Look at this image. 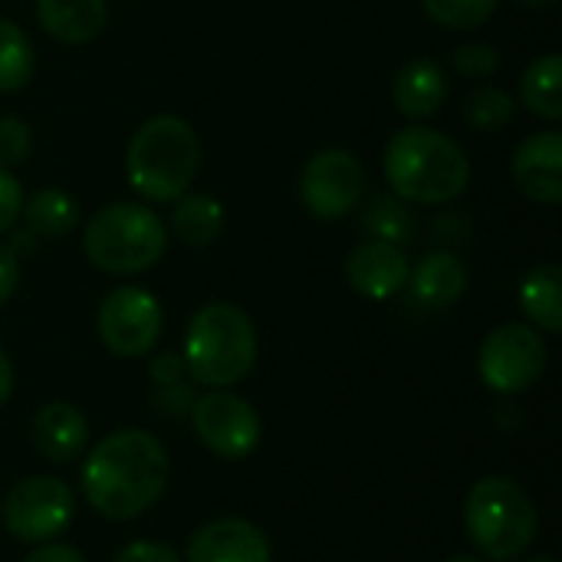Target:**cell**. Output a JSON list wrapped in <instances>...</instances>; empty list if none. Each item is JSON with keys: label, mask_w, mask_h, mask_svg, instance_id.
Listing matches in <instances>:
<instances>
[{"label": "cell", "mask_w": 562, "mask_h": 562, "mask_svg": "<svg viewBox=\"0 0 562 562\" xmlns=\"http://www.w3.org/2000/svg\"><path fill=\"white\" fill-rule=\"evenodd\" d=\"M82 497L105 520H135L168 487V451L142 428H119L92 445L79 471Z\"/></svg>", "instance_id": "obj_1"}, {"label": "cell", "mask_w": 562, "mask_h": 562, "mask_svg": "<svg viewBox=\"0 0 562 562\" xmlns=\"http://www.w3.org/2000/svg\"><path fill=\"white\" fill-rule=\"evenodd\" d=\"M385 181L405 204H451L471 184L468 151L445 132L408 125L385 145Z\"/></svg>", "instance_id": "obj_2"}, {"label": "cell", "mask_w": 562, "mask_h": 562, "mask_svg": "<svg viewBox=\"0 0 562 562\" xmlns=\"http://www.w3.org/2000/svg\"><path fill=\"white\" fill-rule=\"evenodd\" d=\"M201 171L198 132L181 115H151L135 128L125 148V178L151 204L181 198Z\"/></svg>", "instance_id": "obj_3"}, {"label": "cell", "mask_w": 562, "mask_h": 562, "mask_svg": "<svg viewBox=\"0 0 562 562\" xmlns=\"http://www.w3.org/2000/svg\"><path fill=\"white\" fill-rule=\"evenodd\" d=\"M184 372L207 389H231L257 362L254 319L234 303H204L184 333Z\"/></svg>", "instance_id": "obj_4"}, {"label": "cell", "mask_w": 562, "mask_h": 562, "mask_svg": "<svg viewBox=\"0 0 562 562\" xmlns=\"http://www.w3.org/2000/svg\"><path fill=\"white\" fill-rule=\"evenodd\" d=\"M464 527L484 560L510 562L533 547L540 514L533 497L514 477L491 474L468 491Z\"/></svg>", "instance_id": "obj_5"}, {"label": "cell", "mask_w": 562, "mask_h": 562, "mask_svg": "<svg viewBox=\"0 0 562 562\" xmlns=\"http://www.w3.org/2000/svg\"><path fill=\"white\" fill-rule=\"evenodd\" d=\"M165 221L151 207L135 201H115L99 207L82 231V250L89 263L115 277L151 270L165 257Z\"/></svg>", "instance_id": "obj_6"}, {"label": "cell", "mask_w": 562, "mask_h": 562, "mask_svg": "<svg viewBox=\"0 0 562 562\" xmlns=\"http://www.w3.org/2000/svg\"><path fill=\"white\" fill-rule=\"evenodd\" d=\"M547 339L527 323H504L491 329L477 352V375L497 395H520L547 372Z\"/></svg>", "instance_id": "obj_7"}, {"label": "cell", "mask_w": 562, "mask_h": 562, "mask_svg": "<svg viewBox=\"0 0 562 562\" xmlns=\"http://www.w3.org/2000/svg\"><path fill=\"white\" fill-rule=\"evenodd\" d=\"M76 517V497L72 491L49 474L23 477L10 487L3 501V527L20 543L40 547L59 540Z\"/></svg>", "instance_id": "obj_8"}, {"label": "cell", "mask_w": 562, "mask_h": 562, "mask_svg": "<svg viewBox=\"0 0 562 562\" xmlns=\"http://www.w3.org/2000/svg\"><path fill=\"white\" fill-rule=\"evenodd\" d=\"M95 329H99L102 346L112 356L142 359L158 346V339L165 333V310L142 286H115L99 303Z\"/></svg>", "instance_id": "obj_9"}, {"label": "cell", "mask_w": 562, "mask_h": 562, "mask_svg": "<svg viewBox=\"0 0 562 562\" xmlns=\"http://www.w3.org/2000/svg\"><path fill=\"white\" fill-rule=\"evenodd\" d=\"M191 428L198 441L221 461L250 458L263 435L257 408L247 398L224 389H214L191 405Z\"/></svg>", "instance_id": "obj_10"}, {"label": "cell", "mask_w": 562, "mask_h": 562, "mask_svg": "<svg viewBox=\"0 0 562 562\" xmlns=\"http://www.w3.org/2000/svg\"><path fill=\"white\" fill-rule=\"evenodd\" d=\"M366 184V168L352 151L323 148L300 171V201L313 217L339 221L359 207Z\"/></svg>", "instance_id": "obj_11"}, {"label": "cell", "mask_w": 562, "mask_h": 562, "mask_svg": "<svg viewBox=\"0 0 562 562\" xmlns=\"http://www.w3.org/2000/svg\"><path fill=\"white\" fill-rule=\"evenodd\" d=\"M184 562H273V550L257 524L221 517L191 533Z\"/></svg>", "instance_id": "obj_12"}, {"label": "cell", "mask_w": 562, "mask_h": 562, "mask_svg": "<svg viewBox=\"0 0 562 562\" xmlns=\"http://www.w3.org/2000/svg\"><path fill=\"white\" fill-rule=\"evenodd\" d=\"M514 184L524 198L537 204H560L562 201V132L547 128L520 142L510 161Z\"/></svg>", "instance_id": "obj_13"}, {"label": "cell", "mask_w": 562, "mask_h": 562, "mask_svg": "<svg viewBox=\"0 0 562 562\" xmlns=\"http://www.w3.org/2000/svg\"><path fill=\"white\" fill-rule=\"evenodd\" d=\"M408 257L398 244L366 240L346 257V280L366 300H392L408 283Z\"/></svg>", "instance_id": "obj_14"}, {"label": "cell", "mask_w": 562, "mask_h": 562, "mask_svg": "<svg viewBox=\"0 0 562 562\" xmlns=\"http://www.w3.org/2000/svg\"><path fill=\"white\" fill-rule=\"evenodd\" d=\"M89 445V422L69 402H46L33 418V448L49 464H72Z\"/></svg>", "instance_id": "obj_15"}, {"label": "cell", "mask_w": 562, "mask_h": 562, "mask_svg": "<svg viewBox=\"0 0 562 562\" xmlns=\"http://www.w3.org/2000/svg\"><path fill=\"white\" fill-rule=\"evenodd\" d=\"M36 20L63 46H82L105 30V0H36Z\"/></svg>", "instance_id": "obj_16"}, {"label": "cell", "mask_w": 562, "mask_h": 562, "mask_svg": "<svg viewBox=\"0 0 562 562\" xmlns=\"http://www.w3.org/2000/svg\"><path fill=\"white\" fill-rule=\"evenodd\" d=\"M392 99L395 109L405 119H431L445 99H448V79L445 69L435 59H408L398 72H395V86H392Z\"/></svg>", "instance_id": "obj_17"}, {"label": "cell", "mask_w": 562, "mask_h": 562, "mask_svg": "<svg viewBox=\"0 0 562 562\" xmlns=\"http://www.w3.org/2000/svg\"><path fill=\"white\" fill-rule=\"evenodd\" d=\"M408 283H412V293H415L418 303H425V306H451L468 290V270L454 254L435 250V254L422 257V263L408 273Z\"/></svg>", "instance_id": "obj_18"}, {"label": "cell", "mask_w": 562, "mask_h": 562, "mask_svg": "<svg viewBox=\"0 0 562 562\" xmlns=\"http://www.w3.org/2000/svg\"><path fill=\"white\" fill-rule=\"evenodd\" d=\"M224 231V204L204 191H184L171 207V234L188 247H207Z\"/></svg>", "instance_id": "obj_19"}, {"label": "cell", "mask_w": 562, "mask_h": 562, "mask_svg": "<svg viewBox=\"0 0 562 562\" xmlns=\"http://www.w3.org/2000/svg\"><path fill=\"white\" fill-rule=\"evenodd\" d=\"M520 310L550 336L562 333V270L557 263H537L520 283Z\"/></svg>", "instance_id": "obj_20"}, {"label": "cell", "mask_w": 562, "mask_h": 562, "mask_svg": "<svg viewBox=\"0 0 562 562\" xmlns=\"http://www.w3.org/2000/svg\"><path fill=\"white\" fill-rule=\"evenodd\" d=\"M20 217H23L30 237L59 240V237L76 231L79 204L66 191H59V188H40L30 201H23Z\"/></svg>", "instance_id": "obj_21"}, {"label": "cell", "mask_w": 562, "mask_h": 562, "mask_svg": "<svg viewBox=\"0 0 562 562\" xmlns=\"http://www.w3.org/2000/svg\"><path fill=\"white\" fill-rule=\"evenodd\" d=\"M520 99L524 105L547 119V122H560L562 119V59L557 53H543L537 56L524 76H520Z\"/></svg>", "instance_id": "obj_22"}, {"label": "cell", "mask_w": 562, "mask_h": 562, "mask_svg": "<svg viewBox=\"0 0 562 562\" xmlns=\"http://www.w3.org/2000/svg\"><path fill=\"white\" fill-rule=\"evenodd\" d=\"M36 53L30 36L7 16H0V92H16L33 79Z\"/></svg>", "instance_id": "obj_23"}, {"label": "cell", "mask_w": 562, "mask_h": 562, "mask_svg": "<svg viewBox=\"0 0 562 562\" xmlns=\"http://www.w3.org/2000/svg\"><path fill=\"white\" fill-rule=\"evenodd\" d=\"M366 221V231L372 234V240H385V244H408L412 234H415V221L405 207L402 198L395 194H375L362 214Z\"/></svg>", "instance_id": "obj_24"}, {"label": "cell", "mask_w": 562, "mask_h": 562, "mask_svg": "<svg viewBox=\"0 0 562 562\" xmlns=\"http://www.w3.org/2000/svg\"><path fill=\"white\" fill-rule=\"evenodd\" d=\"M461 115L477 132H501L514 119V99L497 86H477L464 95Z\"/></svg>", "instance_id": "obj_25"}, {"label": "cell", "mask_w": 562, "mask_h": 562, "mask_svg": "<svg viewBox=\"0 0 562 562\" xmlns=\"http://www.w3.org/2000/svg\"><path fill=\"white\" fill-rule=\"evenodd\" d=\"M501 0H422V10L448 30H474L484 26L497 13Z\"/></svg>", "instance_id": "obj_26"}, {"label": "cell", "mask_w": 562, "mask_h": 562, "mask_svg": "<svg viewBox=\"0 0 562 562\" xmlns=\"http://www.w3.org/2000/svg\"><path fill=\"white\" fill-rule=\"evenodd\" d=\"M33 151V132L20 115H3L0 119V168H16L30 158Z\"/></svg>", "instance_id": "obj_27"}, {"label": "cell", "mask_w": 562, "mask_h": 562, "mask_svg": "<svg viewBox=\"0 0 562 562\" xmlns=\"http://www.w3.org/2000/svg\"><path fill=\"white\" fill-rule=\"evenodd\" d=\"M451 59H454V69L461 76H471V79H484V76H494L501 69V53L491 43H464L454 49Z\"/></svg>", "instance_id": "obj_28"}, {"label": "cell", "mask_w": 562, "mask_h": 562, "mask_svg": "<svg viewBox=\"0 0 562 562\" xmlns=\"http://www.w3.org/2000/svg\"><path fill=\"white\" fill-rule=\"evenodd\" d=\"M23 211V188L13 178V171L0 168V234L13 231V224L20 221Z\"/></svg>", "instance_id": "obj_29"}, {"label": "cell", "mask_w": 562, "mask_h": 562, "mask_svg": "<svg viewBox=\"0 0 562 562\" xmlns=\"http://www.w3.org/2000/svg\"><path fill=\"white\" fill-rule=\"evenodd\" d=\"M112 562H181V557L168 547V543H155V540H135L128 547H122Z\"/></svg>", "instance_id": "obj_30"}, {"label": "cell", "mask_w": 562, "mask_h": 562, "mask_svg": "<svg viewBox=\"0 0 562 562\" xmlns=\"http://www.w3.org/2000/svg\"><path fill=\"white\" fill-rule=\"evenodd\" d=\"M16 283H20V260H16V250L0 244V306L13 296Z\"/></svg>", "instance_id": "obj_31"}, {"label": "cell", "mask_w": 562, "mask_h": 562, "mask_svg": "<svg viewBox=\"0 0 562 562\" xmlns=\"http://www.w3.org/2000/svg\"><path fill=\"white\" fill-rule=\"evenodd\" d=\"M23 562H86V557L66 543H40Z\"/></svg>", "instance_id": "obj_32"}, {"label": "cell", "mask_w": 562, "mask_h": 562, "mask_svg": "<svg viewBox=\"0 0 562 562\" xmlns=\"http://www.w3.org/2000/svg\"><path fill=\"white\" fill-rule=\"evenodd\" d=\"M13 362H10V356L3 352V346H0V408L10 402V395H13Z\"/></svg>", "instance_id": "obj_33"}, {"label": "cell", "mask_w": 562, "mask_h": 562, "mask_svg": "<svg viewBox=\"0 0 562 562\" xmlns=\"http://www.w3.org/2000/svg\"><path fill=\"white\" fill-rule=\"evenodd\" d=\"M517 3H524V7H530V10H547V7H553L557 0H517Z\"/></svg>", "instance_id": "obj_34"}, {"label": "cell", "mask_w": 562, "mask_h": 562, "mask_svg": "<svg viewBox=\"0 0 562 562\" xmlns=\"http://www.w3.org/2000/svg\"><path fill=\"white\" fill-rule=\"evenodd\" d=\"M448 562H484L481 557H474V553H458V557H451Z\"/></svg>", "instance_id": "obj_35"}, {"label": "cell", "mask_w": 562, "mask_h": 562, "mask_svg": "<svg viewBox=\"0 0 562 562\" xmlns=\"http://www.w3.org/2000/svg\"><path fill=\"white\" fill-rule=\"evenodd\" d=\"M524 562H557L553 557H533V560H524Z\"/></svg>", "instance_id": "obj_36"}]
</instances>
